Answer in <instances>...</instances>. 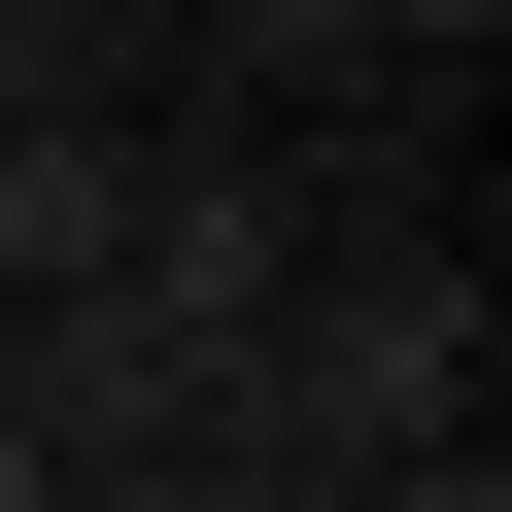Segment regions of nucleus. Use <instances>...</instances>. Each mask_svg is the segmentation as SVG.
Here are the masks:
<instances>
[{
	"label": "nucleus",
	"mask_w": 512,
	"mask_h": 512,
	"mask_svg": "<svg viewBox=\"0 0 512 512\" xmlns=\"http://www.w3.org/2000/svg\"><path fill=\"white\" fill-rule=\"evenodd\" d=\"M239 478H376V444H478V274H274V342H239L205 410Z\"/></svg>",
	"instance_id": "f257e3e1"
},
{
	"label": "nucleus",
	"mask_w": 512,
	"mask_h": 512,
	"mask_svg": "<svg viewBox=\"0 0 512 512\" xmlns=\"http://www.w3.org/2000/svg\"><path fill=\"white\" fill-rule=\"evenodd\" d=\"M103 274H137L171 342H274V274H308V205L239 171V137H137V239H103Z\"/></svg>",
	"instance_id": "f03ea898"
},
{
	"label": "nucleus",
	"mask_w": 512,
	"mask_h": 512,
	"mask_svg": "<svg viewBox=\"0 0 512 512\" xmlns=\"http://www.w3.org/2000/svg\"><path fill=\"white\" fill-rule=\"evenodd\" d=\"M103 239H137V103H103V69H35V103H0V342H35Z\"/></svg>",
	"instance_id": "7ed1b4c3"
},
{
	"label": "nucleus",
	"mask_w": 512,
	"mask_h": 512,
	"mask_svg": "<svg viewBox=\"0 0 512 512\" xmlns=\"http://www.w3.org/2000/svg\"><path fill=\"white\" fill-rule=\"evenodd\" d=\"M239 69H410V0H205Z\"/></svg>",
	"instance_id": "20e7f679"
},
{
	"label": "nucleus",
	"mask_w": 512,
	"mask_h": 512,
	"mask_svg": "<svg viewBox=\"0 0 512 512\" xmlns=\"http://www.w3.org/2000/svg\"><path fill=\"white\" fill-rule=\"evenodd\" d=\"M342 512H512V444H376V478H342Z\"/></svg>",
	"instance_id": "39448f33"
},
{
	"label": "nucleus",
	"mask_w": 512,
	"mask_h": 512,
	"mask_svg": "<svg viewBox=\"0 0 512 512\" xmlns=\"http://www.w3.org/2000/svg\"><path fill=\"white\" fill-rule=\"evenodd\" d=\"M35 69H69V0H0V103H35Z\"/></svg>",
	"instance_id": "423d86ee"
},
{
	"label": "nucleus",
	"mask_w": 512,
	"mask_h": 512,
	"mask_svg": "<svg viewBox=\"0 0 512 512\" xmlns=\"http://www.w3.org/2000/svg\"><path fill=\"white\" fill-rule=\"evenodd\" d=\"M0 512H69V478H35V410H0Z\"/></svg>",
	"instance_id": "0eeeda50"
}]
</instances>
